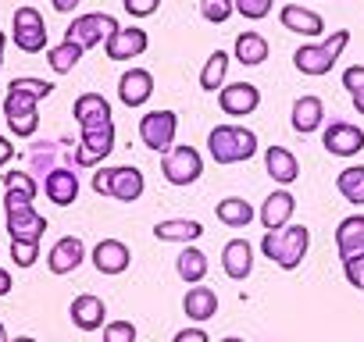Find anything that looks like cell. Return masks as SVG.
Here are the masks:
<instances>
[{"mask_svg": "<svg viewBox=\"0 0 364 342\" xmlns=\"http://www.w3.org/2000/svg\"><path fill=\"white\" fill-rule=\"evenodd\" d=\"M343 275L353 289H364V257H353V260H343Z\"/></svg>", "mask_w": 364, "mask_h": 342, "instance_id": "cell-43", "label": "cell"}, {"mask_svg": "<svg viewBox=\"0 0 364 342\" xmlns=\"http://www.w3.org/2000/svg\"><path fill=\"white\" fill-rule=\"evenodd\" d=\"M215 214H218V221L229 225V228H247V225L257 218V211H254L250 200H243V197H225V200H218Z\"/></svg>", "mask_w": 364, "mask_h": 342, "instance_id": "cell-30", "label": "cell"}, {"mask_svg": "<svg viewBox=\"0 0 364 342\" xmlns=\"http://www.w3.org/2000/svg\"><path fill=\"white\" fill-rule=\"evenodd\" d=\"M346 43H350V33L346 29H336V33L325 36V43H304V47H296L293 65L304 75H325V72H332V65L339 61V54L346 50Z\"/></svg>", "mask_w": 364, "mask_h": 342, "instance_id": "cell-4", "label": "cell"}, {"mask_svg": "<svg viewBox=\"0 0 364 342\" xmlns=\"http://www.w3.org/2000/svg\"><path fill=\"white\" fill-rule=\"evenodd\" d=\"M289 121H293V128H296L300 136H311V132H318V128H321V121H325V104H321V96H314V93H307V96H296Z\"/></svg>", "mask_w": 364, "mask_h": 342, "instance_id": "cell-23", "label": "cell"}, {"mask_svg": "<svg viewBox=\"0 0 364 342\" xmlns=\"http://www.w3.org/2000/svg\"><path fill=\"white\" fill-rule=\"evenodd\" d=\"M154 96V75L146 68H125V75L118 79V100L125 107H143Z\"/></svg>", "mask_w": 364, "mask_h": 342, "instance_id": "cell-13", "label": "cell"}, {"mask_svg": "<svg viewBox=\"0 0 364 342\" xmlns=\"http://www.w3.org/2000/svg\"><path fill=\"white\" fill-rule=\"evenodd\" d=\"M171 342H211V335L200 328V324H193V328H182V331H175V338Z\"/></svg>", "mask_w": 364, "mask_h": 342, "instance_id": "cell-44", "label": "cell"}, {"mask_svg": "<svg viewBox=\"0 0 364 342\" xmlns=\"http://www.w3.org/2000/svg\"><path fill=\"white\" fill-rule=\"evenodd\" d=\"M161 171H164V179L171 186H193L204 175V157H200L197 146L178 143L168 153H161Z\"/></svg>", "mask_w": 364, "mask_h": 342, "instance_id": "cell-5", "label": "cell"}, {"mask_svg": "<svg viewBox=\"0 0 364 342\" xmlns=\"http://www.w3.org/2000/svg\"><path fill=\"white\" fill-rule=\"evenodd\" d=\"M222 342H243V338H236V335H229V338H222Z\"/></svg>", "mask_w": 364, "mask_h": 342, "instance_id": "cell-53", "label": "cell"}, {"mask_svg": "<svg viewBox=\"0 0 364 342\" xmlns=\"http://www.w3.org/2000/svg\"><path fill=\"white\" fill-rule=\"evenodd\" d=\"M118 29V18H111V15H104V11H93V15H79L68 29H65V40H72V43H79L82 50H90V47H100V43H107V36Z\"/></svg>", "mask_w": 364, "mask_h": 342, "instance_id": "cell-8", "label": "cell"}, {"mask_svg": "<svg viewBox=\"0 0 364 342\" xmlns=\"http://www.w3.org/2000/svg\"><path fill=\"white\" fill-rule=\"evenodd\" d=\"M321 146L332 153V157H353L364 150V132L350 121H328L325 125V136H321Z\"/></svg>", "mask_w": 364, "mask_h": 342, "instance_id": "cell-11", "label": "cell"}, {"mask_svg": "<svg viewBox=\"0 0 364 342\" xmlns=\"http://www.w3.org/2000/svg\"><path fill=\"white\" fill-rule=\"evenodd\" d=\"M353 107H357V114H364V96H353Z\"/></svg>", "mask_w": 364, "mask_h": 342, "instance_id": "cell-49", "label": "cell"}, {"mask_svg": "<svg viewBox=\"0 0 364 342\" xmlns=\"http://www.w3.org/2000/svg\"><path fill=\"white\" fill-rule=\"evenodd\" d=\"M79 57H82V47L79 43H72V40H65V43H58L54 50H50V68L58 72V75H65V72H72L75 65H79Z\"/></svg>", "mask_w": 364, "mask_h": 342, "instance_id": "cell-34", "label": "cell"}, {"mask_svg": "<svg viewBox=\"0 0 364 342\" xmlns=\"http://www.w3.org/2000/svg\"><path fill=\"white\" fill-rule=\"evenodd\" d=\"M343 86L350 96H364V65H353L343 72Z\"/></svg>", "mask_w": 364, "mask_h": 342, "instance_id": "cell-40", "label": "cell"}, {"mask_svg": "<svg viewBox=\"0 0 364 342\" xmlns=\"http://www.w3.org/2000/svg\"><path fill=\"white\" fill-rule=\"evenodd\" d=\"M182 310H186V317H190L193 324L211 321V317L218 314V296H215V289H208V285H190L186 296H182Z\"/></svg>", "mask_w": 364, "mask_h": 342, "instance_id": "cell-26", "label": "cell"}, {"mask_svg": "<svg viewBox=\"0 0 364 342\" xmlns=\"http://www.w3.org/2000/svg\"><path fill=\"white\" fill-rule=\"evenodd\" d=\"M107 189H111V167L93 171V193H97V197H107Z\"/></svg>", "mask_w": 364, "mask_h": 342, "instance_id": "cell-45", "label": "cell"}, {"mask_svg": "<svg viewBox=\"0 0 364 342\" xmlns=\"http://www.w3.org/2000/svg\"><path fill=\"white\" fill-rule=\"evenodd\" d=\"M72 118L79 121V128L104 125V121H111V104H107V96H100V93H82V96H75V104H72Z\"/></svg>", "mask_w": 364, "mask_h": 342, "instance_id": "cell-22", "label": "cell"}, {"mask_svg": "<svg viewBox=\"0 0 364 342\" xmlns=\"http://www.w3.org/2000/svg\"><path fill=\"white\" fill-rule=\"evenodd\" d=\"M0 182H4V189H18V193L36 197V182H33V175H26V171H4Z\"/></svg>", "mask_w": 364, "mask_h": 342, "instance_id": "cell-38", "label": "cell"}, {"mask_svg": "<svg viewBox=\"0 0 364 342\" xmlns=\"http://www.w3.org/2000/svg\"><path fill=\"white\" fill-rule=\"evenodd\" d=\"M100 338H104V342H136V324L125 321V317L107 321V324L100 328Z\"/></svg>", "mask_w": 364, "mask_h": 342, "instance_id": "cell-36", "label": "cell"}, {"mask_svg": "<svg viewBox=\"0 0 364 342\" xmlns=\"http://www.w3.org/2000/svg\"><path fill=\"white\" fill-rule=\"evenodd\" d=\"M11 285H15V282H11V271L0 267V296H8V292H11Z\"/></svg>", "mask_w": 364, "mask_h": 342, "instance_id": "cell-48", "label": "cell"}, {"mask_svg": "<svg viewBox=\"0 0 364 342\" xmlns=\"http://www.w3.org/2000/svg\"><path fill=\"white\" fill-rule=\"evenodd\" d=\"M111 150H114V121H104V125L82 128V139H79L75 160H79L82 167H93V164H100Z\"/></svg>", "mask_w": 364, "mask_h": 342, "instance_id": "cell-9", "label": "cell"}, {"mask_svg": "<svg viewBox=\"0 0 364 342\" xmlns=\"http://www.w3.org/2000/svg\"><path fill=\"white\" fill-rule=\"evenodd\" d=\"M336 189L343 200H350L353 207H364V167L360 164H350L339 171V179H336Z\"/></svg>", "mask_w": 364, "mask_h": 342, "instance_id": "cell-32", "label": "cell"}, {"mask_svg": "<svg viewBox=\"0 0 364 342\" xmlns=\"http://www.w3.org/2000/svg\"><path fill=\"white\" fill-rule=\"evenodd\" d=\"M143 189H146V179H143V171H139V167H129V164L111 167V189H107L111 200L136 204V200L143 197Z\"/></svg>", "mask_w": 364, "mask_h": 342, "instance_id": "cell-17", "label": "cell"}, {"mask_svg": "<svg viewBox=\"0 0 364 342\" xmlns=\"http://www.w3.org/2000/svg\"><path fill=\"white\" fill-rule=\"evenodd\" d=\"M222 267H225V275L232 282L250 278V271H254V246L247 239H229L225 250H222Z\"/></svg>", "mask_w": 364, "mask_h": 342, "instance_id": "cell-21", "label": "cell"}, {"mask_svg": "<svg viewBox=\"0 0 364 342\" xmlns=\"http://www.w3.org/2000/svg\"><path fill=\"white\" fill-rule=\"evenodd\" d=\"M150 47V36L143 33V29H136V26H118L111 36H107V43H104V50H107V61H132V57H139L143 50Z\"/></svg>", "mask_w": 364, "mask_h": 342, "instance_id": "cell-12", "label": "cell"}, {"mask_svg": "<svg viewBox=\"0 0 364 342\" xmlns=\"http://www.w3.org/2000/svg\"><path fill=\"white\" fill-rule=\"evenodd\" d=\"M175 132H178L175 111H150L139 118V139L150 153H168L175 146Z\"/></svg>", "mask_w": 364, "mask_h": 342, "instance_id": "cell-6", "label": "cell"}, {"mask_svg": "<svg viewBox=\"0 0 364 342\" xmlns=\"http://www.w3.org/2000/svg\"><path fill=\"white\" fill-rule=\"evenodd\" d=\"M43 232H47V218L36 214V207L8 214V236H11L15 243H40Z\"/></svg>", "mask_w": 364, "mask_h": 342, "instance_id": "cell-25", "label": "cell"}, {"mask_svg": "<svg viewBox=\"0 0 364 342\" xmlns=\"http://www.w3.org/2000/svg\"><path fill=\"white\" fill-rule=\"evenodd\" d=\"M68 317H72V324H75L79 331H97V328H104V324H107V307H104V299H100V296L82 292V296H75V299H72Z\"/></svg>", "mask_w": 364, "mask_h": 342, "instance_id": "cell-15", "label": "cell"}, {"mask_svg": "<svg viewBox=\"0 0 364 342\" xmlns=\"http://www.w3.org/2000/svg\"><path fill=\"white\" fill-rule=\"evenodd\" d=\"M261 104V89L254 82H232V86H222L218 89V107L222 114L229 118H243V114H254Z\"/></svg>", "mask_w": 364, "mask_h": 342, "instance_id": "cell-10", "label": "cell"}, {"mask_svg": "<svg viewBox=\"0 0 364 342\" xmlns=\"http://www.w3.org/2000/svg\"><path fill=\"white\" fill-rule=\"evenodd\" d=\"M279 22H282V29H289L296 36H325V18L311 8H300V4H286L279 11Z\"/></svg>", "mask_w": 364, "mask_h": 342, "instance_id": "cell-19", "label": "cell"}, {"mask_svg": "<svg viewBox=\"0 0 364 342\" xmlns=\"http://www.w3.org/2000/svg\"><path fill=\"white\" fill-rule=\"evenodd\" d=\"M175 271L186 285H200L208 278V253L197 246H182V253L175 257Z\"/></svg>", "mask_w": 364, "mask_h": 342, "instance_id": "cell-29", "label": "cell"}, {"mask_svg": "<svg viewBox=\"0 0 364 342\" xmlns=\"http://www.w3.org/2000/svg\"><path fill=\"white\" fill-rule=\"evenodd\" d=\"M0 342H8V331H4V321H0Z\"/></svg>", "mask_w": 364, "mask_h": 342, "instance_id": "cell-52", "label": "cell"}, {"mask_svg": "<svg viewBox=\"0 0 364 342\" xmlns=\"http://www.w3.org/2000/svg\"><path fill=\"white\" fill-rule=\"evenodd\" d=\"M232 11H236L232 0H200V18H204V22H211V26L229 22V18H232Z\"/></svg>", "mask_w": 364, "mask_h": 342, "instance_id": "cell-35", "label": "cell"}, {"mask_svg": "<svg viewBox=\"0 0 364 342\" xmlns=\"http://www.w3.org/2000/svg\"><path fill=\"white\" fill-rule=\"evenodd\" d=\"M264 167H268V175L279 182V186H289L300 179V160L286 150V146H268L264 153Z\"/></svg>", "mask_w": 364, "mask_h": 342, "instance_id": "cell-28", "label": "cell"}, {"mask_svg": "<svg viewBox=\"0 0 364 342\" xmlns=\"http://www.w3.org/2000/svg\"><path fill=\"white\" fill-rule=\"evenodd\" d=\"M54 86L43 79H15L4 96V118L18 139H29L40 128V100L50 96Z\"/></svg>", "mask_w": 364, "mask_h": 342, "instance_id": "cell-1", "label": "cell"}, {"mask_svg": "<svg viewBox=\"0 0 364 342\" xmlns=\"http://www.w3.org/2000/svg\"><path fill=\"white\" fill-rule=\"evenodd\" d=\"M11 157H15V143H11L8 136H0V167H4Z\"/></svg>", "mask_w": 364, "mask_h": 342, "instance_id": "cell-46", "label": "cell"}, {"mask_svg": "<svg viewBox=\"0 0 364 342\" xmlns=\"http://www.w3.org/2000/svg\"><path fill=\"white\" fill-rule=\"evenodd\" d=\"M208 150L215 164H243L257 153V136L243 125H215L208 136Z\"/></svg>", "mask_w": 364, "mask_h": 342, "instance_id": "cell-3", "label": "cell"}, {"mask_svg": "<svg viewBox=\"0 0 364 342\" xmlns=\"http://www.w3.org/2000/svg\"><path fill=\"white\" fill-rule=\"evenodd\" d=\"M264 57H268V40L261 36V33H240L236 36V61L240 65H247V68H257V65H264Z\"/></svg>", "mask_w": 364, "mask_h": 342, "instance_id": "cell-31", "label": "cell"}, {"mask_svg": "<svg viewBox=\"0 0 364 342\" xmlns=\"http://www.w3.org/2000/svg\"><path fill=\"white\" fill-rule=\"evenodd\" d=\"M336 250H339V260L364 257V214H350V218L339 221V228H336Z\"/></svg>", "mask_w": 364, "mask_h": 342, "instance_id": "cell-20", "label": "cell"}, {"mask_svg": "<svg viewBox=\"0 0 364 342\" xmlns=\"http://www.w3.org/2000/svg\"><path fill=\"white\" fill-rule=\"evenodd\" d=\"M4 47H8V36H4V29H0V54H4Z\"/></svg>", "mask_w": 364, "mask_h": 342, "instance_id": "cell-50", "label": "cell"}, {"mask_svg": "<svg viewBox=\"0 0 364 342\" xmlns=\"http://www.w3.org/2000/svg\"><path fill=\"white\" fill-rule=\"evenodd\" d=\"M36 257H40V243H15V239H11V260H15L18 267H33Z\"/></svg>", "mask_w": 364, "mask_h": 342, "instance_id": "cell-39", "label": "cell"}, {"mask_svg": "<svg viewBox=\"0 0 364 342\" xmlns=\"http://www.w3.org/2000/svg\"><path fill=\"white\" fill-rule=\"evenodd\" d=\"M225 75H229V54L225 50H211V57L204 61L200 68V89L204 93H215L225 86Z\"/></svg>", "mask_w": 364, "mask_h": 342, "instance_id": "cell-33", "label": "cell"}, {"mask_svg": "<svg viewBox=\"0 0 364 342\" xmlns=\"http://www.w3.org/2000/svg\"><path fill=\"white\" fill-rule=\"evenodd\" d=\"M90 260L97 264L100 275H122V271H129L132 253H129V246H125L122 239H100V243L93 246Z\"/></svg>", "mask_w": 364, "mask_h": 342, "instance_id": "cell-14", "label": "cell"}, {"mask_svg": "<svg viewBox=\"0 0 364 342\" xmlns=\"http://www.w3.org/2000/svg\"><path fill=\"white\" fill-rule=\"evenodd\" d=\"M154 236L161 243H182V246H190L204 236V225L193 221V218H168V221H157L154 225Z\"/></svg>", "mask_w": 364, "mask_h": 342, "instance_id": "cell-27", "label": "cell"}, {"mask_svg": "<svg viewBox=\"0 0 364 342\" xmlns=\"http://www.w3.org/2000/svg\"><path fill=\"white\" fill-rule=\"evenodd\" d=\"M33 200H36V197H29V193L8 189V197H4V214H15V211H29V207H33Z\"/></svg>", "mask_w": 364, "mask_h": 342, "instance_id": "cell-42", "label": "cell"}, {"mask_svg": "<svg viewBox=\"0 0 364 342\" xmlns=\"http://www.w3.org/2000/svg\"><path fill=\"white\" fill-rule=\"evenodd\" d=\"M43 193L50 204L58 207H72L79 200V175L68 167H50L47 171V179H43Z\"/></svg>", "mask_w": 364, "mask_h": 342, "instance_id": "cell-16", "label": "cell"}, {"mask_svg": "<svg viewBox=\"0 0 364 342\" xmlns=\"http://www.w3.org/2000/svg\"><path fill=\"white\" fill-rule=\"evenodd\" d=\"M307 246H311V232L304 225H282V228L264 232L261 239V253L275 260L282 271H296L307 257Z\"/></svg>", "mask_w": 364, "mask_h": 342, "instance_id": "cell-2", "label": "cell"}, {"mask_svg": "<svg viewBox=\"0 0 364 342\" xmlns=\"http://www.w3.org/2000/svg\"><path fill=\"white\" fill-rule=\"evenodd\" d=\"M293 207H296L293 193H286V189H275V193H268V200H264V204H261V211H257V218H261L264 232L289 225V218H293Z\"/></svg>", "mask_w": 364, "mask_h": 342, "instance_id": "cell-24", "label": "cell"}, {"mask_svg": "<svg viewBox=\"0 0 364 342\" xmlns=\"http://www.w3.org/2000/svg\"><path fill=\"white\" fill-rule=\"evenodd\" d=\"M125 4V11L132 15V18H150L157 8H161V0H122Z\"/></svg>", "mask_w": 364, "mask_h": 342, "instance_id": "cell-41", "label": "cell"}, {"mask_svg": "<svg viewBox=\"0 0 364 342\" xmlns=\"http://www.w3.org/2000/svg\"><path fill=\"white\" fill-rule=\"evenodd\" d=\"M82 260H86V246H82L79 236H65V239H58L54 250L47 253V267H50L54 275H72Z\"/></svg>", "mask_w": 364, "mask_h": 342, "instance_id": "cell-18", "label": "cell"}, {"mask_svg": "<svg viewBox=\"0 0 364 342\" xmlns=\"http://www.w3.org/2000/svg\"><path fill=\"white\" fill-rule=\"evenodd\" d=\"M232 4H236V11H240L243 18L261 22V18H268V11H272L275 0H232Z\"/></svg>", "mask_w": 364, "mask_h": 342, "instance_id": "cell-37", "label": "cell"}, {"mask_svg": "<svg viewBox=\"0 0 364 342\" xmlns=\"http://www.w3.org/2000/svg\"><path fill=\"white\" fill-rule=\"evenodd\" d=\"M0 65H4V54H0Z\"/></svg>", "mask_w": 364, "mask_h": 342, "instance_id": "cell-54", "label": "cell"}, {"mask_svg": "<svg viewBox=\"0 0 364 342\" xmlns=\"http://www.w3.org/2000/svg\"><path fill=\"white\" fill-rule=\"evenodd\" d=\"M11 342H36L33 335H18V338H11Z\"/></svg>", "mask_w": 364, "mask_h": 342, "instance_id": "cell-51", "label": "cell"}, {"mask_svg": "<svg viewBox=\"0 0 364 342\" xmlns=\"http://www.w3.org/2000/svg\"><path fill=\"white\" fill-rule=\"evenodd\" d=\"M11 43L22 54H40L47 50V22L36 8H18L11 22Z\"/></svg>", "mask_w": 364, "mask_h": 342, "instance_id": "cell-7", "label": "cell"}, {"mask_svg": "<svg viewBox=\"0 0 364 342\" xmlns=\"http://www.w3.org/2000/svg\"><path fill=\"white\" fill-rule=\"evenodd\" d=\"M50 4H54L58 15H68V11H75V8L82 4V0H50Z\"/></svg>", "mask_w": 364, "mask_h": 342, "instance_id": "cell-47", "label": "cell"}]
</instances>
